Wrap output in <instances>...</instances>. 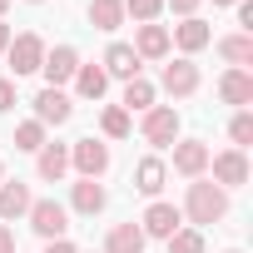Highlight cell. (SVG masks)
<instances>
[{"instance_id": "cell-1", "label": "cell", "mask_w": 253, "mask_h": 253, "mask_svg": "<svg viewBox=\"0 0 253 253\" xmlns=\"http://www.w3.org/2000/svg\"><path fill=\"white\" fill-rule=\"evenodd\" d=\"M228 209H233V199L204 174V179H189V189H184V204H179V213H184V223L189 228H209V223H223L228 218Z\"/></svg>"}, {"instance_id": "cell-2", "label": "cell", "mask_w": 253, "mask_h": 253, "mask_svg": "<svg viewBox=\"0 0 253 253\" xmlns=\"http://www.w3.org/2000/svg\"><path fill=\"white\" fill-rule=\"evenodd\" d=\"M139 134H144V144H154V149H174V144L184 139V119H179L174 104H154V109L139 114Z\"/></svg>"}, {"instance_id": "cell-3", "label": "cell", "mask_w": 253, "mask_h": 253, "mask_svg": "<svg viewBox=\"0 0 253 253\" xmlns=\"http://www.w3.org/2000/svg\"><path fill=\"white\" fill-rule=\"evenodd\" d=\"M109 164H114V154H109V144H104V139L84 134V139H75V144H70V169H75V179H104V174H109Z\"/></svg>"}, {"instance_id": "cell-4", "label": "cell", "mask_w": 253, "mask_h": 253, "mask_svg": "<svg viewBox=\"0 0 253 253\" xmlns=\"http://www.w3.org/2000/svg\"><path fill=\"white\" fill-rule=\"evenodd\" d=\"M248 154L243 149H218V154H209V179L223 189V194H233V189H243L248 184Z\"/></svg>"}, {"instance_id": "cell-5", "label": "cell", "mask_w": 253, "mask_h": 253, "mask_svg": "<svg viewBox=\"0 0 253 253\" xmlns=\"http://www.w3.org/2000/svg\"><path fill=\"white\" fill-rule=\"evenodd\" d=\"M25 218H30V228H35L45 243H50V238H70V209H65L60 199H35Z\"/></svg>"}, {"instance_id": "cell-6", "label": "cell", "mask_w": 253, "mask_h": 253, "mask_svg": "<svg viewBox=\"0 0 253 253\" xmlns=\"http://www.w3.org/2000/svg\"><path fill=\"white\" fill-rule=\"evenodd\" d=\"M139 228H144V238H174L179 228H184V213H179V204H169V199H149V209L134 218Z\"/></svg>"}, {"instance_id": "cell-7", "label": "cell", "mask_w": 253, "mask_h": 253, "mask_svg": "<svg viewBox=\"0 0 253 253\" xmlns=\"http://www.w3.org/2000/svg\"><path fill=\"white\" fill-rule=\"evenodd\" d=\"M5 60H10V80H20V75H40V60H45V40H40L35 30H20V35L10 40Z\"/></svg>"}, {"instance_id": "cell-8", "label": "cell", "mask_w": 253, "mask_h": 253, "mask_svg": "<svg viewBox=\"0 0 253 253\" xmlns=\"http://www.w3.org/2000/svg\"><path fill=\"white\" fill-rule=\"evenodd\" d=\"M75 70H80V50H75V45H45L40 75H45L50 89H65V84L75 80Z\"/></svg>"}, {"instance_id": "cell-9", "label": "cell", "mask_w": 253, "mask_h": 253, "mask_svg": "<svg viewBox=\"0 0 253 253\" xmlns=\"http://www.w3.org/2000/svg\"><path fill=\"white\" fill-rule=\"evenodd\" d=\"M199 84H204V80H199V65L179 55V60H169V65H164V75H159V84H154V89H164L169 99H189V94H199Z\"/></svg>"}, {"instance_id": "cell-10", "label": "cell", "mask_w": 253, "mask_h": 253, "mask_svg": "<svg viewBox=\"0 0 253 253\" xmlns=\"http://www.w3.org/2000/svg\"><path fill=\"white\" fill-rule=\"evenodd\" d=\"M30 109H35L30 119H40L45 129H60V124H70V114H75V99H70L65 89H50V84H45V89L30 99Z\"/></svg>"}, {"instance_id": "cell-11", "label": "cell", "mask_w": 253, "mask_h": 253, "mask_svg": "<svg viewBox=\"0 0 253 253\" xmlns=\"http://www.w3.org/2000/svg\"><path fill=\"white\" fill-rule=\"evenodd\" d=\"M213 45V30H209V20H199V15H189V20H179L174 30H169V50H179L184 60H194L199 50H209Z\"/></svg>"}, {"instance_id": "cell-12", "label": "cell", "mask_w": 253, "mask_h": 253, "mask_svg": "<svg viewBox=\"0 0 253 253\" xmlns=\"http://www.w3.org/2000/svg\"><path fill=\"white\" fill-rule=\"evenodd\" d=\"M209 154H213V149H209L204 139H179V144H174V159H164V164H169L179 179H204V174H209Z\"/></svg>"}, {"instance_id": "cell-13", "label": "cell", "mask_w": 253, "mask_h": 253, "mask_svg": "<svg viewBox=\"0 0 253 253\" xmlns=\"http://www.w3.org/2000/svg\"><path fill=\"white\" fill-rule=\"evenodd\" d=\"M99 70H104L109 80H139V75H144V60L134 55V45H129V40H109V50H104Z\"/></svg>"}, {"instance_id": "cell-14", "label": "cell", "mask_w": 253, "mask_h": 253, "mask_svg": "<svg viewBox=\"0 0 253 253\" xmlns=\"http://www.w3.org/2000/svg\"><path fill=\"white\" fill-rule=\"evenodd\" d=\"M104 204H109V194H104V184L99 179H75L70 184V213H80V218H94V213H104Z\"/></svg>"}, {"instance_id": "cell-15", "label": "cell", "mask_w": 253, "mask_h": 253, "mask_svg": "<svg viewBox=\"0 0 253 253\" xmlns=\"http://www.w3.org/2000/svg\"><path fill=\"white\" fill-rule=\"evenodd\" d=\"M164 184H169V164H164L159 154H144V159L134 164V189H139L144 199H159Z\"/></svg>"}, {"instance_id": "cell-16", "label": "cell", "mask_w": 253, "mask_h": 253, "mask_svg": "<svg viewBox=\"0 0 253 253\" xmlns=\"http://www.w3.org/2000/svg\"><path fill=\"white\" fill-rule=\"evenodd\" d=\"M30 204H35V194H30V184H25V179H5V184H0V223L25 218V213H30Z\"/></svg>"}, {"instance_id": "cell-17", "label": "cell", "mask_w": 253, "mask_h": 253, "mask_svg": "<svg viewBox=\"0 0 253 253\" xmlns=\"http://www.w3.org/2000/svg\"><path fill=\"white\" fill-rule=\"evenodd\" d=\"M134 55L139 60H169V25H134Z\"/></svg>"}, {"instance_id": "cell-18", "label": "cell", "mask_w": 253, "mask_h": 253, "mask_svg": "<svg viewBox=\"0 0 253 253\" xmlns=\"http://www.w3.org/2000/svg\"><path fill=\"white\" fill-rule=\"evenodd\" d=\"M213 50H218V60H223L228 70H248V65H253V35H243V30L218 35V40H213Z\"/></svg>"}, {"instance_id": "cell-19", "label": "cell", "mask_w": 253, "mask_h": 253, "mask_svg": "<svg viewBox=\"0 0 253 253\" xmlns=\"http://www.w3.org/2000/svg\"><path fill=\"white\" fill-rule=\"evenodd\" d=\"M218 99L233 104V109H248L253 104V75L248 70H223L218 75Z\"/></svg>"}, {"instance_id": "cell-20", "label": "cell", "mask_w": 253, "mask_h": 253, "mask_svg": "<svg viewBox=\"0 0 253 253\" xmlns=\"http://www.w3.org/2000/svg\"><path fill=\"white\" fill-rule=\"evenodd\" d=\"M35 174H40L45 184H60V179L70 174V144H55V139H50V144L35 154Z\"/></svg>"}, {"instance_id": "cell-21", "label": "cell", "mask_w": 253, "mask_h": 253, "mask_svg": "<svg viewBox=\"0 0 253 253\" xmlns=\"http://www.w3.org/2000/svg\"><path fill=\"white\" fill-rule=\"evenodd\" d=\"M154 99H159V89H154V80H144V75H139V80H124V94H119V109H124V114L134 119V114H144V109H154Z\"/></svg>"}, {"instance_id": "cell-22", "label": "cell", "mask_w": 253, "mask_h": 253, "mask_svg": "<svg viewBox=\"0 0 253 253\" xmlns=\"http://www.w3.org/2000/svg\"><path fill=\"white\" fill-rule=\"evenodd\" d=\"M144 228L129 218V223H114L109 233H104V253H144Z\"/></svg>"}, {"instance_id": "cell-23", "label": "cell", "mask_w": 253, "mask_h": 253, "mask_svg": "<svg viewBox=\"0 0 253 253\" xmlns=\"http://www.w3.org/2000/svg\"><path fill=\"white\" fill-rule=\"evenodd\" d=\"M70 84H75V94H80V99H94V104H99V99H104V89H109V75H104L94 60H89V65L80 60V70H75V80H70Z\"/></svg>"}, {"instance_id": "cell-24", "label": "cell", "mask_w": 253, "mask_h": 253, "mask_svg": "<svg viewBox=\"0 0 253 253\" xmlns=\"http://www.w3.org/2000/svg\"><path fill=\"white\" fill-rule=\"evenodd\" d=\"M84 15H89V25H94V30H104V35H114L124 20H129V15H124V0H89Z\"/></svg>"}, {"instance_id": "cell-25", "label": "cell", "mask_w": 253, "mask_h": 253, "mask_svg": "<svg viewBox=\"0 0 253 253\" xmlns=\"http://www.w3.org/2000/svg\"><path fill=\"white\" fill-rule=\"evenodd\" d=\"M99 134H104V139H129V134H134V119L124 114L119 104H104V109H99Z\"/></svg>"}, {"instance_id": "cell-26", "label": "cell", "mask_w": 253, "mask_h": 253, "mask_svg": "<svg viewBox=\"0 0 253 253\" xmlns=\"http://www.w3.org/2000/svg\"><path fill=\"white\" fill-rule=\"evenodd\" d=\"M45 144H50V129H45L40 119H20V124H15V149H25V154H40Z\"/></svg>"}, {"instance_id": "cell-27", "label": "cell", "mask_w": 253, "mask_h": 253, "mask_svg": "<svg viewBox=\"0 0 253 253\" xmlns=\"http://www.w3.org/2000/svg\"><path fill=\"white\" fill-rule=\"evenodd\" d=\"M228 139H233L228 149H248V144H253V114H248V109H238V114L228 119Z\"/></svg>"}, {"instance_id": "cell-28", "label": "cell", "mask_w": 253, "mask_h": 253, "mask_svg": "<svg viewBox=\"0 0 253 253\" xmlns=\"http://www.w3.org/2000/svg\"><path fill=\"white\" fill-rule=\"evenodd\" d=\"M124 15H134V25H154L164 15V0H124Z\"/></svg>"}, {"instance_id": "cell-29", "label": "cell", "mask_w": 253, "mask_h": 253, "mask_svg": "<svg viewBox=\"0 0 253 253\" xmlns=\"http://www.w3.org/2000/svg\"><path fill=\"white\" fill-rule=\"evenodd\" d=\"M204 248H209V243H204V233H199V228H189V223L169 238V253H204Z\"/></svg>"}, {"instance_id": "cell-30", "label": "cell", "mask_w": 253, "mask_h": 253, "mask_svg": "<svg viewBox=\"0 0 253 253\" xmlns=\"http://www.w3.org/2000/svg\"><path fill=\"white\" fill-rule=\"evenodd\" d=\"M199 5H204V0H164V10H174L179 20H189V15H194Z\"/></svg>"}, {"instance_id": "cell-31", "label": "cell", "mask_w": 253, "mask_h": 253, "mask_svg": "<svg viewBox=\"0 0 253 253\" xmlns=\"http://www.w3.org/2000/svg\"><path fill=\"white\" fill-rule=\"evenodd\" d=\"M233 10H238V30H243V35H253V0H238Z\"/></svg>"}, {"instance_id": "cell-32", "label": "cell", "mask_w": 253, "mask_h": 253, "mask_svg": "<svg viewBox=\"0 0 253 253\" xmlns=\"http://www.w3.org/2000/svg\"><path fill=\"white\" fill-rule=\"evenodd\" d=\"M15 109V80H0V114Z\"/></svg>"}, {"instance_id": "cell-33", "label": "cell", "mask_w": 253, "mask_h": 253, "mask_svg": "<svg viewBox=\"0 0 253 253\" xmlns=\"http://www.w3.org/2000/svg\"><path fill=\"white\" fill-rule=\"evenodd\" d=\"M45 253H80V248H75L70 238H50V243H45Z\"/></svg>"}, {"instance_id": "cell-34", "label": "cell", "mask_w": 253, "mask_h": 253, "mask_svg": "<svg viewBox=\"0 0 253 253\" xmlns=\"http://www.w3.org/2000/svg\"><path fill=\"white\" fill-rule=\"evenodd\" d=\"M0 253H15V233H10V223H0Z\"/></svg>"}, {"instance_id": "cell-35", "label": "cell", "mask_w": 253, "mask_h": 253, "mask_svg": "<svg viewBox=\"0 0 253 253\" xmlns=\"http://www.w3.org/2000/svg\"><path fill=\"white\" fill-rule=\"evenodd\" d=\"M10 40H15V30H10L5 20H0V55H5V50H10Z\"/></svg>"}, {"instance_id": "cell-36", "label": "cell", "mask_w": 253, "mask_h": 253, "mask_svg": "<svg viewBox=\"0 0 253 253\" xmlns=\"http://www.w3.org/2000/svg\"><path fill=\"white\" fill-rule=\"evenodd\" d=\"M5 10H10V0H0V20H5Z\"/></svg>"}, {"instance_id": "cell-37", "label": "cell", "mask_w": 253, "mask_h": 253, "mask_svg": "<svg viewBox=\"0 0 253 253\" xmlns=\"http://www.w3.org/2000/svg\"><path fill=\"white\" fill-rule=\"evenodd\" d=\"M213 5H238V0H213Z\"/></svg>"}, {"instance_id": "cell-38", "label": "cell", "mask_w": 253, "mask_h": 253, "mask_svg": "<svg viewBox=\"0 0 253 253\" xmlns=\"http://www.w3.org/2000/svg\"><path fill=\"white\" fill-rule=\"evenodd\" d=\"M0 184H5V159H0Z\"/></svg>"}, {"instance_id": "cell-39", "label": "cell", "mask_w": 253, "mask_h": 253, "mask_svg": "<svg viewBox=\"0 0 253 253\" xmlns=\"http://www.w3.org/2000/svg\"><path fill=\"white\" fill-rule=\"evenodd\" d=\"M223 253H243V248H223Z\"/></svg>"}, {"instance_id": "cell-40", "label": "cell", "mask_w": 253, "mask_h": 253, "mask_svg": "<svg viewBox=\"0 0 253 253\" xmlns=\"http://www.w3.org/2000/svg\"><path fill=\"white\" fill-rule=\"evenodd\" d=\"M30 5H45V0H30Z\"/></svg>"}]
</instances>
